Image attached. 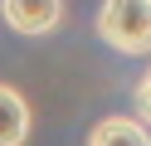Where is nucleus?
Segmentation results:
<instances>
[{
  "label": "nucleus",
  "mask_w": 151,
  "mask_h": 146,
  "mask_svg": "<svg viewBox=\"0 0 151 146\" xmlns=\"http://www.w3.org/2000/svg\"><path fill=\"white\" fill-rule=\"evenodd\" d=\"M98 34L107 49H117L127 58L151 54V0H102Z\"/></svg>",
  "instance_id": "f257e3e1"
},
{
  "label": "nucleus",
  "mask_w": 151,
  "mask_h": 146,
  "mask_svg": "<svg viewBox=\"0 0 151 146\" xmlns=\"http://www.w3.org/2000/svg\"><path fill=\"white\" fill-rule=\"evenodd\" d=\"M0 19L24 39H44L63 24V0H0Z\"/></svg>",
  "instance_id": "f03ea898"
},
{
  "label": "nucleus",
  "mask_w": 151,
  "mask_h": 146,
  "mask_svg": "<svg viewBox=\"0 0 151 146\" xmlns=\"http://www.w3.org/2000/svg\"><path fill=\"white\" fill-rule=\"evenodd\" d=\"M34 132V112L15 83H0V146H24Z\"/></svg>",
  "instance_id": "7ed1b4c3"
},
{
  "label": "nucleus",
  "mask_w": 151,
  "mask_h": 146,
  "mask_svg": "<svg viewBox=\"0 0 151 146\" xmlns=\"http://www.w3.org/2000/svg\"><path fill=\"white\" fill-rule=\"evenodd\" d=\"M88 146H151V127L137 117H102L88 127Z\"/></svg>",
  "instance_id": "20e7f679"
},
{
  "label": "nucleus",
  "mask_w": 151,
  "mask_h": 146,
  "mask_svg": "<svg viewBox=\"0 0 151 146\" xmlns=\"http://www.w3.org/2000/svg\"><path fill=\"white\" fill-rule=\"evenodd\" d=\"M137 112H141V122L151 127V68L141 73V83H137Z\"/></svg>",
  "instance_id": "39448f33"
}]
</instances>
